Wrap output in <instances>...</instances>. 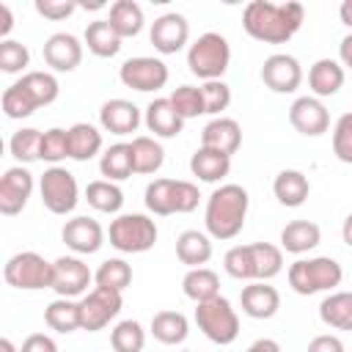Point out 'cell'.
<instances>
[{
  "instance_id": "obj_1",
  "label": "cell",
  "mask_w": 352,
  "mask_h": 352,
  "mask_svg": "<svg viewBox=\"0 0 352 352\" xmlns=\"http://www.w3.org/2000/svg\"><path fill=\"white\" fill-rule=\"evenodd\" d=\"M305 8L302 3H270V0H253L245 6L242 28L250 38L264 44H286L302 25Z\"/></svg>"
},
{
  "instance_id": "obj_2",
  "label": "cell",
  "mask_w": 352,
  "mask_h": 352,
  "mask_svg": "<svg viewBox=\"0 0 352 352\" xmlns=\"http://www.w3.org/2000/svg\"><path fill=\"white\" fill-rule=\"evenodd\" d=\"M248 190L239 184H223L217 187L209 201H206V212H204V223L209 236L214 239H234L248 217Z\"/></svg>"
},
{
  "instance_id": "obj_3",
  "label": "cell",
  "mask_w": 352,
  "mask_h": 352,
  "mask_svg": "<svg viewBox=\"0 0 352 352\" xmlns=\"http://www.w3.org/2000/svg\"><path fill=\"white\" fill-rule=\"evenodd\" d=\"M344 270L336 258L330 256H316V258H297L289 267V286L297 294H316V292H330L341 283Z\"/></svg>"
},
{
  "instance_id": "obj_4",
  "label": "cell",
  "mask_w": 352,
  "mask_h": 352,
  "mask_svg": "<svg viewBox=\"0 0 352 352\" xmlns=\"http://www.w3.org/2000/svg\"><path fill=\"white\" fill-rule=\"evenodd\" d=\"M228 60H231V47L220 33H204L187 50V66L204 82L220 80L228 69Z\"/></svg>"
},
{
  "instance_id": "obj_5",
  "label": "cell",
  "mask_w": 352,
  "mask_h": 352,
  "mask_svg": "<svg viewBox=\"0 0 352 352\" xmlns=\"http://www.w3.org/2000/svg\"><path fill=\"white\" fill-rule=\"evenodd\" d=\"M195 324L198 330L212 341V344H220V346H228L236 341L239 336V316L234 311V305L226 300V297H212L206 302H198L195 308Z\"/></svg>"
},
{
  "instance_id": "obj_6",
  "label": "cell",
  "mask_w": 352,
  "mask_h": 352,
  "mask_svg": "<svg viewBox=\"0 0 352 352\" xmlns=\"http://www.w3.org/2000/svg\"><path fill=\"white\" fill-rule=\"evenodd\" d=\"M107 236L121 253H146L157 242V223L146 214H118L110 223Z\"/></svg>"
},
{
  "instance_id": "obj_7",
  "label": "cell",
  "mask_w": 352,
  "mask_h": 352,
  "mask_svg": "<svg viewBox=\"0 0 352 352\" xmlns=\"http://www.w3.org/2000/svg\"><path fill=\"white\" fill-rule=\"evenodd\" d=\"M3 278L8 286L25 289V292L50 289L52 286V264L44 256H38L36 250H22L6 261Z\"/></svg>"
},
{
  "instance_id": "obj_8",
  "label": "cell",
  "mask_w": 352,
  "mask_h": 352,
  "mask_svg": "<svg viewBox=\"0 0 352 352\" xmlns=\"http://www.w3.org/2000/svg\"><path fill=\"white\" fill-rule=\"evenodd\" d=\"M38 190H41V204L52 214H69V212H74V206L80 201V190H77L74 173L60 168V165H52V168H47L41 173Z\"/></svg>"
},
{
  "instance_id": "obj_9",
  "label": "cell",
  "mask_w": 352,
  "mask_h": 352,
  "mask_svg": "<svg viewBox=\"0 0 352 352\" xmlns=\"http://www.w3.org/2000/svg\"><path fill=\"white\" fill-rule=\"evenodd\" d=\"M94 280V272L88 270V264L77 256H60L52 261V292L58 297H66V300H74L80 294L88 292Z\"/></svg>"
},
{
  "instance_id": "obj_10",
  "label": "cell",
  "mask_w": 352,
  "mask_h": 352,
  "mask_svg": "<svg viewBox=\"0 0 352 352\" xmlns=\"http://www.w3.org/2000/svg\"><path fill=\"white\" fill-rule=\"evenodd\" d=\"M124 300H121V292H113V289H102L96 286L94 292H88L82 300H80V319H82V330L88 333H96L102 327L110 324V319L118 316Z\"/></svg>"
},
{
  "instance_id": "obj_11",
  "label": "cell",
  "mask_w": 352,
  "mask_h": 352,
  "mask_svg": "<svg viewBox=\"0 0 352 352\" xmlns=\"http://www.w3.org/2000/svg\"><path fill=\"white\" fill-rule=\"evenodd\" d=\"M118 77L126 88H135V91H160L165 88L168 82V66L160 60V58H148V55H138V58H129L124 60V66L118 69Z\"/></svg>"
},
{
  "instance_id": "obj_12",
  "label": "cell",
  "mask_w": 352,
  "mask_h": 352,
  "mask_svg": "<svg viewBox=\"0 0 352 352\" xmlns=\"http://www.w3.org/2000/svg\"><path fill=\"white\" fill-rule=\"evenodd\" d=\"M261 82L275 94H294L302 82V66L294 55L275 52L261 66Z\"/></svg>"
},
{
  "instance_id": "obj_13",
  "label": "cell",
  "mask_w": 352,
  "mask_h": 352,
  "mask_svg": "<svg viewBox=\"0 0 352 352\" xmlns=\"http://www.w3.org/2000/svg\"><path fill=\"white\" fill-rule=\"evenodd\" d=\"M33 192V173L22 165H14L0 179V212L6 217H14L25 209L28 198Z\"/></svg>"
},
{
  "instance_id": "obj_14",
  "label": "cell",
  "mask_w": 352,
  "mask_h": 352,
  "mask_svg": "<svg viewBox=\"0 0 352 352\" xmlns=\"http://www.w3.org/2000/svg\"><path fill=\"white\" fill-rule=\"evenodd\" d=\"M289 121H292V126H294L300 135H305V138H319V135H324L327 126H330V113H327V107L322 104V99H316V96H300V99H294L292 107H289Z\"/></svg>"
},
{
  "instance_id": "obj_15",
  "label": "cell",
  "mask_w": 352,
  "mask_h": 352,
  "mask_svg": "<svg viewBox=\"0 0 352 352\" xmlns=\"http://www.w3.org/2000/svg\"><path fill=\"white\" fill-rule=\"evenodd\" d=\"M148 38H151V44H154L157 52L176 55L187 44V38H190V25H187V19L182 14L170 11V14H162V16L154 19Z\"/></svg>"
},
{
  "instance_id": "obj_16",
  "label": "cell",
  "mask_w": 352,
  "mask_h": 352,
  "mask_svg": "<svg viewBox=\"0 0 352 352\" xmlns=\"http://www.w3.org/2000/svg\"><path fill=\"white\" fill-rule=\"evenodd\" d=\"M60 236H63L66 248H72L77 256H91V253H96V250L104 245V231H102V226H99L94 217H88V214H80V217L66 220Z\"/></svg>"
},
{
  "instance_id": "obj_17",
  "label": "cell",
  "mask_w": 352,
  "mask_h": 352,
  "mask_svg": "<svg viewBox=\"0 0 352 352\" xmlns=\"http://www.w3.org/2000/svg\"><path fill=\"white\" fill-rule=\"evenodd\" d=\"M44 63L55 72H74L82 60V44L77 36L72 33H52L47 41H44Z\"/></svg>"
},
{
  "instance_id": "obj_18",
  "label": "cell",
  "mask_w": 352,
  "mask_h": 352,
  "mask_svg": "<svg viewBox=\"0 0 352 352\" xmlns=\"http://www.w3.org/2000/svg\"><path fill=\"white\" fill-rule=\"evenodd\" d=\"M239 302H242V311L250 319H272L280 308V294L267 280H253L242 289Z\"/></svg>"
},
{
  "instance_id": "obj_19",
  "label": "cell",
  "mask_w": 352,
  "mask_h": 352,
  "mask_svg": "<svg viewBox=\"0 0 352 352\" xmlns=\"http://www.w3.org/2000/svg\"><path fill=\"white\" fill-rule=\"evenodd\" d=\"M99 124L113 135H132L140 126V110L129 99H107L99 110Z\"/></svg>"
},
{
  "instance_id": "obj_20",
  "label": "cell",
  "mask_w": 352,
  "mask_h": 352,
  "mask_svg": "<svg viewBox=\"0 0 352 352\" xmlns=\"http://www.w3.org/2000/svg\"><path fill=\"white\" fill-rule=\"evenodd\" d=\"M201 146L223 151V154H236V148L242 146V126L234 118H212L204 132H201Z\"/></svg>"
},
{
  "instance_id": "obj_21",
  "label": "cell",
  "mask_w": 352,
  "mask_h": 352,
  "mask_svg": "<svg viewBox=\"0 0 352 352\" xmlns=\"http://www.w3.org/2000/svg\"><path fill=\"white\" fill-rule=\"evenodd\" d=\"M272 192H275L278 204H283V206H289V209H297V206L305 204V198H308V192H311V182H308V176H305L302 170L286 168V170H280V173L275 176Z\"/></svg>"
},
{
  "instance_id": "obj_22",
  "label": "cell",
  "mask_w": 352,
  "mask_h": 352,
  "mask_svg": "<svg viewBox=\"0 0 352 352\" xmlns=\"http://www.w3.org/2000/svg\"><path fill=\"white\" fill-rule=\"evenodd\" d=\"M308 85H311L316 99L338 94L341 85H344V66L338 60H333V58H319L308 69Z\"/></svg>"
},
{
  "instance_id": "obj_23",
  "label": "cell",
  "mask_w": 352,
  "mask_h": 352,
  "mask_svg": "<svg viewBox=\"0 0 352 352\" xmlns=\"http://www.w3.org/2000/svg\"><path fill=\"white\" fill-rule=\"evenodd\" d=\"M146 126L157 135V138H176L184 126V118L173 110L170 99H154L146 107Z\"/></svg>"
},
{
  "instance_id": "obj_24",
  "label": "cell",
  "mask_w": 352,
  "mask_h": 352,
  "mask_svg": "<svg viewBox=\"0 0 352 352\" xmlns=\"http://www.w3.org/2000/svg\"><path fill=\"white\" fill-rule=\"evenodd\" d=\"M190 170L192 176H198L201 182H220L228 176L231 170V157L223 154V151H214V148H195V154L190 157Z\"/></svg>"
},
{
  "instance_id": "obj_25",
  "label": "cell",
  "mask_w": 352,
  "mask_h": 352,
  "mask_svg": "<svg viewBox=\"0 0 352 352\" xmlns=\"http://www.w3.org/2000/svg\"><path fill=\"white\" fill-rule=\"evenodd\" d=\"M319 239H322V231H319V226L311 223V220H292V223H286V228L280 231V248H283L286 253H294V256L314 250V248L319 245Z\"/></svg>"
},
{
  "instance_id": "obj_26",
  "label": "cell",
  "mask_w": 352,
  "mask_h": 352,
  "mask_svg": "<svg viewBox=\"0 0 352 352\" xmlns=\"http://www.w3.org/2000/svg\"><path fill=\"white\" fill-rule=\"evenodd\" d=\"M176 256L182 264H187L190 270L195 267H204L209 258H212V239L204 234V231H182L176 236Z\"/></svg>"
},
{
  "instance_id": "obj_27",
  "label": "cell",
  "mask_w": 352,
  "mask_h": 352,
  "mask_svg": "<svg viewBox=\"0 0 352 352\" xmlns=\"http://www.w3.org/2000/svg\"><path fill=\"white\" fill-rule=\"evenodd\" d=\"M102 151V132L94 124H74L69 126V157L77 162H88Z\"/></svg>"
},
{
  "instance_id": "obj_28",
  "label": "cell",
  "mask_w": 352,
  "mask_h": 352,
  "mask_svg": "<svg viewBox=\"0 0 352 352\" xmlns=\"http://www.w3.org/2000/svg\"><path fill=\"white\" fill-rule=\"evenodd\" d=\"M99 170L107 182H124L135 173V160H132V143H116L104 148L99 160Z\"/></svg>"
},
{
  "instance_id": "obj_29",
  "label": "cell",
  "mask_w": 352,
  "mask_h": 352,
  "mask_svg": "<svg viewBox=\"0 0 352 352\" xmlns=\"http://www.w3.org/2000/svg\"><path fill=\"white\" fill-rule=\"evenodd\" d=\"M319 319L333 330H352V292H333L319 302Z\"/></svg>"
},
{
  "instance_id": "obj_30",
  "label": "cell",
  "mask_w": 352,
  "mask_h": 352,
  "mask_svg": "<svg viewBox=\"0 0 352 352\" xmlns=\"http://www.w3.org/2000/svg\"><path fill=\"white\" fill-rule=\"evenodd\" d=\"M44 322L50 330L55 333H74L82 330V319H80V302L58 297L44 308Z\"/></svg>"
},
{
  "instance_id": "obj_31",
  "label": "cell",
  "mask_w": 352,
  "mask_h": 352,
  "mask_svg": "<svg viewBox=\"0 0 352 352\" xmlns=\"http://www.w3.org/2000/svg\"><path fill=\"white\" fill-rule=\"evenodd\" d=\"M190 333V322L184 314L179 311H160L154 314L151 319V336L160 341V344H168V346H176L187 338Z\"/></svg>"
},
{
  "instance_id": "obj_32",
  "label": "cell",
  "mask_w": 352,
  "mask_h": 352,
  "mask_svg": "<svg viewBox=\"0 0 352 352\" xmlns=\"http://www.w3.org/2000/svg\"><path fill=\"white\" fill-rule=\"evenodd\" d=\"M182 289H184V297H190L198 305V302H206V300L220 294V278L209 267H195V270H190L184 275Z\"/></svg>"
},
{
  "instance_id": "obj_33",
  "label": "cell",
  "mask_w": 352,
  "mask_h": 352,
  "mask_svg": "<svg viewBox=\"0 0 352 352\" xmlns=\"http://www.w3.org/2000/svg\"><path fill=\"white\" fill-rule=\"evenodd\" d=\"M110 28L121 36V38H129V36H138L143 30V8L135 3V0H116L110 6V16H107Z\"/></svg>"
},
{
  "instance_id": "obj_34",
  "label": "cell",
  "mask_w": 352,
  "mask_h": 352,
  "mask_svg": "<svg viewBox=\"0 0 352 352\" xmlns=\"http://www.w3.org/2000/svg\"><path fill=\"white\" fill-rule=\"evenodd\" d=\"M85 44H88V50L96 55V58H113V55H118V50H121V36L110 28V22L107 19H96V22H88V28H85Z\"/></svg>"
},
{
  "instance_id": "obj_35",
  "label": "cell",
  "mask_w": 352,
  "mask_h": 352,
  "mask_svg": "<svg viewBox=\"0 0 352 352\" xmlns=\"http://www.w3.org/2000/svg\"><path fill=\"white\" fill-rule=\"evenodd\" d=\"M85 201L96 209V212H104V214H116L121 206H124V192L116 182H107V179H96L85 187Z\"/></svg>"
},
{
  "instance_id": "obj_36",
  "label": "cell",
  "mask_w": 352,
  "mask_h": 352,
  "mask_svg": "<svg viewBox=\"0 0 352 352\" xmlns=\"http://www.w3.org/2000/svg\"><path fill=\"white\" fill-rule=\"evenodd\" d=\"M16 82L30 94V99H33L38 107L52 104V102L58 99V91H60L58 80H55L50 72H28V74H22Z\"/></svg>"
},
{
  "instance_id": "obj_37",
  "label": "cell",
  "mask_w": 352,
  "mask_h": 352,
  "mask_svg": "<svg viewBox=\"0 0 352 352\" xmlns=\"http://www.w3.org/2000/svg\"><path fill=\"white\" fill-rule=\"evenodd\" d=\"M132 160H135V173H157L165 162V151L154 138L138 135L132 140Z\"/></svg>"
},
{
  "instance_id": "obj_38",
  "label": "cell",
  "mask_w": 352,
  "mask_h": 352,
  "mask_svg": "<svg viewBox=\"0 0 352 352\" xmlns=\"http://www.w3.org/2000/svg\"><path fill=\"white\" fill-rule=\"evenodd\" d=\"M41 138L44 132L33 129V126H25V129H16L8 140V151L14 160L19 162H36L41 160Z\"/></svg>"
},
{
  "instance_id": "obj_39",
  "label": "cell",
  "mask_w": 352,
  "mask_h": 352,
  "mask_svg": "<svg viewBox=\"0 0 352 352\" xmlns=\"http://www.w3.org/2000/svg\"><path fill=\"white\" fill-rule=\"evenodd\" d=\"M253 253V267H256V280H270L283 270V253L280 248L270 245V242H253L250 245Z\"/></svg>"
},
{
  "instance_id": "obj_40",
  "label": "cell",
  "mask_w": 352,
  "mask_h": 352,
  "mask_svg": "<svg viewBox=\"0 0 352 352\" xmlns=\"http://www.w3.org/2000/svg\"><path fill=\"white\" fill-rule=\"evenodd\" d=\"M96 286L102 289H113V292H124L132 283V267L124 258H107L99 264V270L94 272Z\"/></svg>"
},
{
  "instance_id": "obj_41",
  "label": "cell",
  "mask_w": 352,
  "mask_h": 352,
  "mask_svg": "<svg viewBox=\"0 0 352 352\" xmlns=\"http://www.w3.org/2000/svg\"><path fill=\"white\" fill-rule=\"evenodd\" d=\"M110 344H113L116 352H143V346H146V330L140 327V322L124 319V322H118L113 327Z\"/></svg>"
},
{
  "instance_id": "obj_42",
  "label": "cell",
  "mask_w": 352,
  "mask_h": 352,
  "mask_svg": "<svg viewBox=\"0 0 352 352\" xmlns=\"http://www.w3.org/2000/svg\"><path fill=\"white\" fill-rule=\"evenodd\" d=\"M173 182L176 179H154L148 187H146V206L148 212L160 214V217H168L173 214Z\"/></svg>"
},
{
  "instance_id": "obj_43",
  "label": "cell",
  "mask_w": 352,
  "mask_h": 352,
  "mask_svg": "<svg viewBox=\"0 0 352 352\" xmlns=\"http://www.w3.org/2000/svg\"><path fill=\"white\" fill-rule=\"evenodd\" d=\"M3 113L8 116V118H28V116H33L36 110H38V104L30 99V94L19 85V82H14V85H8L6 91H3Z\"/></svg>"
},
{
  "instance_id": "obj_44",
  "label": "cell",
  "mask_w": 352,
  "mask_h": 352,
  "mask_svg": "<svg viewBox=\"0 0 352 352\" xmlns=\"http://www.w3.org/2000/svg\"><path fill=\"white\" fill-rule=\"evenodd\" d=\"M223 267L231 278L236 280H256V267H253V253H250V245H234L226 258H223Z\"/></svg>"
},
{
  "instance_id": "obj_45",
  "label": "cell",
  "mask_w": 352,
  "mask_h": 352,
  "mask_svg": "<svg viewBox=\"0 0 352 352\" xmlns=\"http://www.w3.org/2000/svg\"><path fill=\"white\" fill-rule=\"evenodd\" d=\"M170 104H173V110L187 121V118H195V116H201V113H206L204 110V94H201V88H195V85H179L170 96Z\"/></svg>"
},
{
  "instance_id": "obj_46",
  "label": "cell",
  "mask_w": 352,
  "mask_h": 352,
  "mask_svg": "<svg viewBox=\"0 0 352 352\" xmlns=\"http://www.w3.org/2000/svg\"><path fill=\"white\" fill-rule=\"evenodd\" d=\"M28 63H30V52L22 41H14V38L0 41V69L6 74H19Z\"/></svg>"
},
{
  "instance_id": "obj_47",
  "label": "cell",
  "mask_w": 352,
  "mask_h": 352,
  "mask_svg": "<svg viewBox=\"0 0 352 352\" xmlns=\"http://www.w3.org/2000/svg\"><path fill=\"white\" fill-rule=\"evenodd\" d=\"M66 157H69V129H60V126L47 129L41 138V160L58 165Z\"/></svg>"
},
{
  "instance_id": "obj_48",
  "label": "cell",
  "mask_w": 352,
  "mask_h": 352,
  "mask_svg": "<svg viewBox=\"0 0 352 352\" xmlns=\"http://www.w3.org/2000/svg\"><path fill=\"white\" fill-rule=\"evenodd\" d=\"M201 94H204V110L214 118H220V113L231 104V88L223 82V80H209L201 85Z\"/></svg>"
},
{
  "instance_id": "obj_49",
  "label": "cell",
  "mask_w": 352,
  "mask_h": 352,
  "mask_svg": "<svg viewBox=\"0 0 352 352\" xmlns=\"http://www.w3.org/2000/svg\"><path fill=\"white\" fill-rule=\"evenodd\" d=\"M333 154L352 165V113H344L333 126Z\"/></svg>"
},
{
  "instance_id": "obj_50",
  "label": "cell",
  "mask_w": 352,
  "mask_h": 352,
  "mask_svg": "<svg viewBox=\"0 0 352 352\" xmlns=\"http://www.w3.org/2000/svg\"><path fill=\"white\" fill-rule=\"evenodd\" d=\"M198 198H201V192L192 182H184V179L173 182V209H176V214L192 212L198 206Z\"/></svg>"
},
{
  "instance_id": "obj_51",
  "label": "cell",
  "mask_w": 352,
  "mask_h": 352,
  "mask_svg": "<svg viewBox=\"0 0 352 352\" xmlns=\"http://www.w3.org/2000/svg\"><path fill=\"white\" fill-rule=\"evenodd\" d=\"M77 8H80V3H72V0H36V11L52 22L72 16Z\"/></svg>"
},
{
  "instance_id": "obj_52",
  "label": "cell",
  "mask_w": 352,
  "mask_h": 352,
  "mask_svg": "<svg viewBox=\"0 0 352 352\" xmlns=\"http://www.w3.org/2000/svg\"><path fill=\"white\" fill-rule=\"evenodd\" d=\"M19 352H58V344L50 336H44V333H33V336H28L22 341Z\"/></svg>"
},
{
  "instance_id": "obj_53",
  "label": "cell",
  "mask_w": 352,
  "mask_h": 352,
  "mask_svg": "<svg viewBox=\"0 0 352 352\" xmlns=\"http://www.w3.org/2000/svg\"><path fill=\"white\" fill-rule=\"evenodd\" d=\"M308 352H344V344H341L338 336L324 333V336H316V338L308 344Z\"/></svg>"
},
{
  "instance_id": "obj_54",
  "label": "cell",
  "mask_w": 352,
  "mask_h": 352,
  "mask_svg": "<svg viewBox=\"0 0 352 352\" xmlns=\"http://www.w3.org/2000/svg\"><path fill=\"white\" fill-rule=\"evenodd\" d=\"M11 28H14V14H11L8 3H0V36H3V41L11 33Z\"/></svg>"
},
{
  "instance_id": "obj_55",
  "label": "cell",
  "mask_w": 352,
  "mask_h": 352,
  "mask_svg": "<svg viewBox=\"0 0 352 352\" xmlns=\"http://www.w3.org/2000/svg\"><path fill=\"white\" fill-rule=\"evenodd\" d=\"M245 352H280V344H278L275 338H258V341H253Z\"/></svg>"
},
{
  "instance_id": "obj_56",
  "label": "cell",
  "mask_w": 352,
  "mask_h": 352,
  "mask_svg": "<svg viewBox=\"0 0 352 352\" xmlns=\"http://www.w3.org/2000/svg\"><path fill=\"white\" fill-rule=\"evenodd\" d=\"M338 58H341V63H344V66H349V69H352V33L341 38V44H338Z\"/></svg>"
},
{
  "instance_id": "obj_57",
  "label": "cell",
  "mask_w": 352,
  "mask_h": 352,
  "mask_svg": "<svg viewBox=\"0 0 352 352\" xmlns=\"http://www.w3.org/2000/svg\"><path fill=\"white\" fill-rule=\"evenodd\" d=\"M338 16H341V22H344V25L352 30V0H344V3H341Z\"/></svg>"
},
{
  "instance_id": "obj_58",
  "label": "cell",
  "mask_w": 352,
  "mask_h": 352,
  "mask_svg": "<svg viewBox=\"0 0 352 352\" xmlns=\"http://www.w3.org/2000/svg\"><path fill=\"white\" fill-rule=\"evenodd\" d=\"M341 236H344V242L352 248V212L346 214V220H344V226H341Z\"/></svg>"
},
{
  "instance_id": "obj_59",
  "label": "cell",
  "mask_w": 352,
  "mask_h": 352,
  "mask_svg": "<svg viewBox=\"0 0 352 352\" xmlns=\"http://www.w3.org/2000/svg\"><path fill=\"white\" fill-rule=\"evenodd\" d=\"M0 352H19L8 338H0Z\"/></svg>"
},
{
  "instance_id": "obj_60",
  "label": "cell",
  "mask_w": 352,
  "mask_h": 352,
  "mask_svg": "<svg viewBox=\"0 0 352 352\" xmlns=\"http://www.w3.org/2000/svg\"><path fill=\"white\" fill-rule=\"evenodd\" d=\"M102 6H104L102 0H96V3H80V8H94V11H96V8H102Z\"/></svg>"
},
{
  "instance_id": "obj_61",
  "label": "cell",
  "mask_w": 352,
  "mask_h": 352,
  "mask_svg": "<svg viewBox=\"0 0 352 352\" xmlns=\"http://www.w3.org/2000/svg\"><path fill=\"white\" fill-rule=\"evenodd\" d=\"M184 352H190V349H184Z\"/></svg>"
}]
</instances>
